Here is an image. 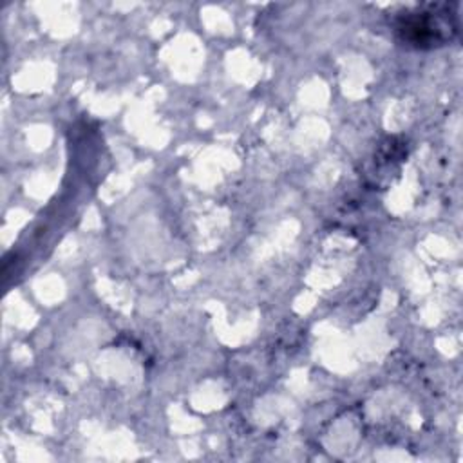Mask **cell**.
Masks as SVG:
<instances>
[{
  "label": "cell",
  "instance_id": "cell-1",
  "mask_svg": "<svg viewBox=\"0 0 463 463\" xmlns=\"http://www.w3.org/2000/svg\"><path fill=\"white\" fill-rule=\"evenodd\" d=\"M438 9L439 5H432L429 11L416 9L412 13L402 14L396 24V31L402 33L403 42H409L416 47H432L450 40V36L456 33L452 13L449 7H445V11Z\"/></svg>",
  "mask_w": 463,
  "mask_h": 463
}]
</instances>
